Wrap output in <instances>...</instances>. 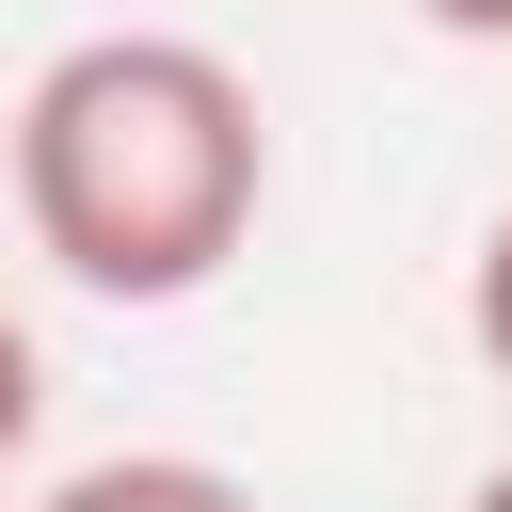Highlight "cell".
<instances>
[{
  "label": "cell",
  "mask_w": 512,
  "mask_h": 512,
  "mask_svg": "<svg viewBox=\"0 0 512 512\" xmlns=\"http://www.w3.org/2000/svg\"><path fill=\"white\" fill-rule=\"evenodd\" d=\"M0 176H16V224H32V256L64 288H96V304H192L256 240L272 112L192 32H80L0 112Z\"/></svg>",
  "instance_id": "6da1fadb"
},
{
  "label": "cell",
  "mask_w": 512,
  "mask_h": 512,
  "mask_svg": "<svg viewBox=\"0 0 512 512\" xmlns=\"http://www.w3.org/2000/svg\"><path fill=\"white\" fill-rule=\"evenodd\" d=\"M48 512H256V480H224L192 448H112V464L48 480Z\"/></svg>",
  "instance_id": "7a4b0ae2"
},
{
  "label": "cell",
  "mask_w": 512,
  "mask_h": 512,
  "mask_svg": "<svg viewBox=\"0 0 512 512\" xmlns=\"http://www.w3.org/2000/svg\"><path fill=\"white\" fill-rule=\"evenodd\" d=\"M464 336H480V368L512 384V208L480 224V256H464Z\"/></svg>",
  "instance_id": "3957f363"
},
{
  "label": "cell",
  "mask_w": 512,
  "mask_h": 512,
  "mask_svg": "<svg viewBox=\"0 0 512 512\" xmlns=\"http://www.w3.org/2000/svg\"><path fill=\"white\" fill-rule=\"evenodd\" d=\"M32 416H48V352H32V320L0 304V464L32 448Z\"/></svg>",
  "instance_id": "277c9868"
},
{
  "label": "cell",
  "mask_w": 512,
  "mask_h": 512,
  "mask_svg": "<svg viewBox=\"0 0 512 512\" xmlns=\"http://www.w3.org/2000/svg\"><path fill=\"white\" fill-rule=\"evenodd\" d=\"M416 16H432L448 48H512V0H416Z\"/></svg>",
  "instance_id": "5b68a950"
},
{
  "label": "cell",
  "mask_w": 512,
  "mask_h": 512,
  "mask_svg": "<svg viewBox=\"0 0 512 512\" xmlns=\"http://www.w3.org/2000/svg\"><path fill=\"white\" fill-rule=\"evenodd\" d=\"M464 512H512V464H480V496H464Z\"/></svg>",
  "instance_id": "8992f818"
}]
</instances>
